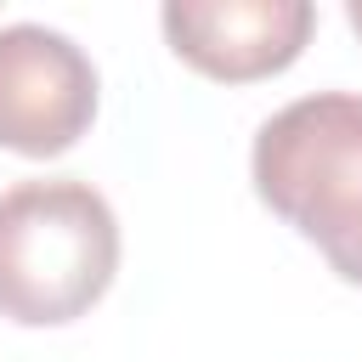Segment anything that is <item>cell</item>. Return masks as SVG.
<instances>
[{"label":"cell","instance_id":"3957f363","mask_svg":"<svg viewBox=\"0 0 362 362\" xmlns=\"http://www.w3.org/2000/svg\"><path fill=\"white\" fill-rule=\"evenodd\" d=\"M96 68L90 57L45 28L6 23L0 28V147L23 158L68 153L96 119Z\"/></svg>","mask_w":362,"mask_h":362},{"label":"cell","instance_id":"7a4b0ae2","mask_svg":"<svg viewBox=\"0 0 362 362\" xmlns=\"http://www.w3.org/2000/svg\"><path fill=\"white\" fill-rule=\"evenodd\" d=\"M249 175L260 204L362 288V96L317 90L255 130Z\"/></svg>","mask_w":362,"mask_h":362},{"label":"cell","instance_id":"5b68a950","mask_svg":"<svg viewBox=\"0 0 362 362\" xmlns=\"http://www.w3.org/2000/svg\"><path fill=\"white\" fill-rule=\"evenodd\" d=\"M345 17H351V28L362 34V0H351V6H345Z\"/></svg>","mask_w":362,"mask_h":362},{"label":"cell","instance_id":"277c9868","mask_svg":"<svg viewBox=\"0 0 362 362\" xmlns=\"http://www.w3.org/2000/svg\"><path fill=\"white\" fill-rule=\"evenodd\" d=\"M158 23L187 68L221 85H249L300 62L317 11L305 0H175Z\"/></svg>","mask_w":362,"mask_h":362},{"label":"cell","instance_id":"6da1fadb","mask_svg":"<svg viewBox=\"0 0 362 362\" xmlns=\"http://www.w3.org/2000/svg\"><path fill=\"white\" fill-rule=\"evenodd\" d=\"M119 277V215L79 175L0 192V317L17 328L79 322Z\"/></svg>","mask_w":362,"mask_h":362}]
</instances>
